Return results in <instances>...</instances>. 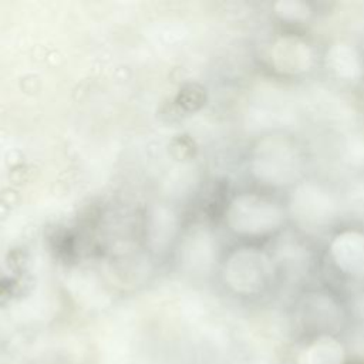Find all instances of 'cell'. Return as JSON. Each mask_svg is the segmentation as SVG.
<instances>
[{"instance_id":"cell-1","label":"cell","mask_w":364,"mask_h":364,"mask_svg":"<svg viewBox=\"0 0 364 364\" xmlns=\"http://www.w3.org/2000/svg\"><path fill=\"white\" fill-rule=\"evenodd\" d=\"M303 156L296 142L282 132L263 135L250 155V172L262 185H296L303 173Z\"/></svg>"},{"instance_id":"cell-2","label":"cell","mask_w":364,"mask_h":364,"mask_svg":"<svg viewBox=\"0 0 364 364\" xmlns=\"http://www.w3.org/2000/svg\"><path fill=\"white\" fill-rule=\"evenodd\" d=\"M247 115L255 131L269 135L294 127L303 114L297 92L264 80L252 91Z\"/></svg>"},{"instance_id":"cell-3","label":"cell","mask_w":364,"mask_h":364,"mask_svg":"<svg viewBox=\"0 0 364 364\" xmlns=\"http://www.w3.org/2000/svg\"><path fill=\"white\" fill-rule=\"evenodd\" d=\"M287 212L294 223L309 233L328 229L341 213L340 198L316 181H301L293 186Z\"/></svg>"},{"instance_id":"cell-4","label":"cell","mask_w":364,"mask_h":364,"mask_svg":"<svg viewBox=\"0 0 364 364\" xmlns=\"http://www.w3.org/2000/svg\"><path fill=\"white\" fill-rule=\"evenodd\" d=\"M226 220L235 233L259 237L279 230L286 220V212L279 202L270 198L259 193H240L230 200Z\"/></svg>"},{"instance_id":"cell-5","label":"cell","mask_w":364,"mask_h":364,"mask_svg":"<svg viewBox=\"0 0 364 364\" xmlns=\"http://www.w3.org/2000/svg\"><path fill=\"white\" fill-rule=\"evenodd\" d=\"M274 262L270 255L256 247L235 250L225 264L226 284L239 294H257L273 280Z\"/></svg>"},{"instance_id":"cell-6","label":"cell","mask_w":364,"mask_h":364,"mask_svg":"<svg viewBox=\"0 0 364 364\" xmlns=\"http://www.w3.org/2000/svg\"><path fill=\"white\" fill-rule=\"evenodd\" d=\"M301 114L314 118L337 132L354 128V109L336 91L324 85H310L297 92Z\"/></svg>"},{"instance_id":"cell-7","label":"cell","mask_w":364,"mask_h":364,"mask_svg":"<svg viewBox=\"0 0 364 364\" xmlns=\"http://www.w3.org/2000/svg\"><path fill=\"white\" fill-rule=\"evenodd\" d=\"M272 67L283 75H301L309 73L316 63L313 47L301 37L284 34L277 37L269 51Z\"/></svg>"},{"instance_id":"cell-8","label":"cell","mask_w":364,"mask_h":364,"mask_svg":"<svg viewBox=\"0 0 364 364\" xmlns=\"http://www.w3.org/2000/svg\"><path fill=\"white\" fill-rule=\"evenodd\" d=\"M334 266L346 276L364 277V232L347 229L337 233L328 246Z\"/></svg>"},{"instance_id":"cell-9","label":"cell","mask_w":364,"mask_h":364,"mask_svg":"<svg viewBox=\"0 0 364 364\" xmlns=\"http://www.w3.org/2000/svg\"><path fill=\"white\" fill-rule=\"evenodd\" d=\"M324 67L331 77L343 82H358L364 75V58L347 40H336L327 47Z\"/></svg>"},{"instance_id":"cell-10","label":"cell","mask_w":364,"mask_h":364,"mask_svg":"<svg viewBox=\"0 0 364 364\" xmlns=\"http://www.w3.org/2000/svg\"><path fill=\"white\" fill-rule=\"evenodd\" d=\"M344 346L330 334H321L303 347L294 364H344Z\"/></svg>"},{"instance_id":"cell-11","label":"cell","mask_w":364,"mask_h":364,"mask_svg":"<svg viewBox=\"0 0 364 364\" xmlns=\"http://www.w3.org/2000/svg\"><path fill=\"white\" fill-rule=\"evenodd\" d=\"M303 316L314 326L331 327V323L337 318V309L331 299L321 294H314L304 300Z\"/></svg>"},{"instance_id":"cell-12","label":"cell","mask_w":364,"mask_h":364,"mask_svg":"<svg viewBox=\"0 0 364 364\" xmlns=\"http://www.w3.org/2000/svg\"><path fill=\"white\" fill-rule=\"evenodd\" d=\"M273 13L286 23H304L311 17L313 9L301 0H279L273 3Z\"/></svg>"},{"instance_id":"cell-13","label":"cell","mask_w":364,"mask_h":364,"mask_svg":"<svg viewBox=\"0 0 364 364\" xmlns=\"http://www.w3.org/2000/svg\"><path fill=\"white\" fill-rule=\"evenodd\" d=\"M273 262L274 264L279 263L282 267H303L307 262V253L300 243L294 240H286L277 246L276 260Z\"/></svg>"},{"instance_id":"cell-14","label":"cell","mask_w":364,"mask_h":364,"mask_svg":"<svg viewBox=\"0 0 364 364\" xmlns=\"http://www.w3.org/2000/svg\"><path fill=\"white\" fill-rule=\"evenodd\" d=\"M200 101H202V91L199 90V87H193V85H189V87L186 85L183 90H181L178 97V104L186 109L196 108Z\"/></svg>"},{"instance_id":"cell-15","label":"cell","mask_w":364,"mask_h":364,"mask_svg":"<svg viewBox=\"0 0 364 364\" xmlns=\"http://www.w3.org/2000/svg\"><path fill=\"white\" fill-rule=\"evenodd\" d=\"M361 6H363V7H364V3H363V4H361Z\"/></svg>"}]
</instances>
